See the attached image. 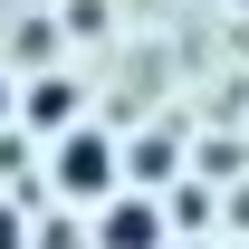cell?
Wrapping results in <instances>:
<instances>
[{"label":"cell","instance_id":"obj_4","mask_svg":"<svg viewBox=\"0 0 249 249\" xmlns=\"http://www.w3.org/2000/svg\"><path fill=\"white\" fill-rule=\"evenodd\" d=\"M67 106H77V87H67V77H48V87L29 96V115H38V124H67Z\"/></svg>","mask_w":249,"mask_h":249},{"label":"cell","instance_id":"obj_1","mask_svg":"<svg viewBox=\"0 0 249 249\" xmlns=\"http://www.w3.org/2000/svg\"><path fill=\"white\" fill-rule=\"evenodd\" d=\"M115 173H124V154L106 144V134H87V124L58 144V192H77V201H106V192H115Z\"/></svg>","mask_w":249,"mask_h":249},{"label":"cell","instance_id":"obj_5","mask_svg":"<svg viewBox=\"0 0 249 249\" xmlns=\"http://www.w3.org/2000/svg\"><path fill=\"white\" fill-rule=\"evenodd\" d=\"M0 249H29V230H19V211L0 201Z\"/></svg>","mask_w":249,"mask_h":249},{"label":"cell","instance_id":"obj_2","mask_svg":"<svg viewBox=\"0 0 249 249\" xmlns=\"http://www.w3.org/2000/svg\"><path fill=\"white\" fill-rule=\"evenodd\" d=\"M96 240H106V249H163V211H154V201H106Z\"/></svg>","mask_w":249,"mask_h":249},{"label":"cell","instance_id":"obj_3","mask_svg":"<svg viewBox=\"0 0 249 249\" xmlns=\"http://www.w3.org/2000/svg\"><path fill=\"white\" fill-rule=\"evenodd\" d=\"M134 182H173V163H182V144H173V134H144V144H134Z\"/></svg>","mask_w":249,"mask_h":249}]
</instances>
